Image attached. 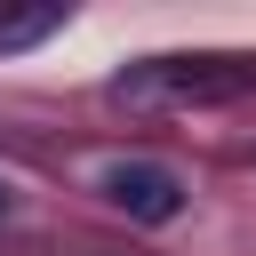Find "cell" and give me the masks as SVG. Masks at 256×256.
<instances>
[{
    "label": "cell",
    "mask_w": 256,
    "mask_h": 256,
    "mask_svg": "<svg viewBox=\"0 0 256 256\" xmlns=\"http://www.w3.org/2000/svg\"><path fill=\"white\" fill-rule=\"evenodd\" d=\"M256 88V56H224V48H192V56H144L112 80L120 104L144 112H192V104H232Z\"/></svg>",
    "instance_id": "6da1fadb"
},
{
    "label": "cell",
    "mask_w": 256,
    "mask_h": 256,
    "mask_svg": "<svg viewBox=\"0 0 256 256\" xmlns=\"http://www.w3.org/2000/svg\"><path fill=\"white\" fill-rule=\"evenodd\" d=\"M104 200L120 216H136V224H168L184 208V176L160 168V160H112L104 168Z\"/></svg>",
    "instance_id": "7a4b0ae2"
},
{
    "label": "cell",
    "mask_w": 256,
    "mask_h": 256,
    "mask_svg": "<svg viewBox=\"0 0 256 256\" xmlns=\"http://www.w3.org/2000/svg\"><path fill=\"white\" fill-rule=\"evenodd\" d=\"M64 24V8H0V56L8 48H32V40H48Z\"/></svg>",
    "instance_id": "3957f363"
},
{
    "label": "cell",
    "mask_w": 256,
    "mask_h": 256,
    "mask_svg": "<svg viewBox=\"0 0 256 256\" xmlns=\"http://www.w3.org/2000/svg\"><path fill=\"white\" fill-rule=\"evenodd\" d=\"M0 216H8V184H0Z\"/></svg>",
    "instance_id": "277c9868"
}]
</instances>
